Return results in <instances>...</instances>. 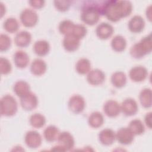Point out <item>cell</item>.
<instances>
[{
	"instance_id": "obj_29",
	"label": "cell",
	"mask_w": 152,
	"mask_h": 152,
	"mask_svg": "<svg viewBox=\"0 0 152 152\" xmlns=\"http://www.w3.org/2000/svg\"><path fill=\"white\" fill-rule=\"evenodd\" d=\"M59 133L58 127L55 125H49L44 129L43 137L48 142H53L57 140Z\"/></svg>"
},
{
	"instance_id": "obj_34",
	"label": "cell",
	"mask_w": 152,
	"mask_h": 152,
	"mask_svg": "<svg viewBox=\"0 0 152 152\" xmlns=\"http://www.w3.org/2000/svg\"><path fill=\"white\" fill-rule=\"evenodd\" d=\"M87 33V28L82 24H75L71 33L74 36L80 40L84 38Z\"/></svg>"
},
{
	"instance_id": "obj_4",
	"label": "cell",
	"mask_w": 152,
	"mask_h": 152,
	"mask_svg": "<svg viewBox=\"0 0 152 152\" xmlns=\"http://www.w3.org/2000/svg\"><path fill=\"white\" fill-rule=\"evenodd\" d=\"M0 112L2 116H12L17 112L18 104L15 99L9 94L4 95L1 99Z\"/></svg>"
},
{
	"instance_id": "obj_6",
	"label": "cell",
	"mask_w": 152,
	"mask_h": 152,
	"mask_svg": "<svg viewBox=\"0 0 152 152\" xmlns=\"http://www.w3.org/2000/svg\"><path fill=\"white\" fill-rule=\"evenodd\" d=\"M68 106L71 112L75 114H78L84 110L86 106V102L81 95L74 94L69 98Z\"/></svg>"
},
{
	"instance_id": "obj_24",
	"label": "cell",
	"mask_w": 152,
	"mask_h": 152,
	"mask_svg": "<svg viewBox=\"0 0 152 152\" xmlns=\"http://www.w3.org/2000/svg\"><path fill=\"white\" fill-rule=\"evenodd\" d=\"M110 81L115 87L118 88H122L126 84V75L122 71H116L112 74Z\"/></svg>"
},
{
	"instance_id": "obj_9",
	"label": "cell",
	"mask_w": 152,
	"mask_h": 152,
	"mask_svg": "<svg viewBox=\"0 0 152 152\" xmlns=\"http://www.w3.org/2000/svg\"><path fill=\"white\" fill-rule=\"evenodd\" d=\"M148 76V70L144 66L138 65L132 67L129 71V77L134 82L144 81Z\"/></svg>"
},
{
	"instance_id": "obj_22",
	"label": "cell",
	"mask_w": 152,
	"mask_h": 152,
	"mask_svg": "<svg viewBox=\"0 0 152 152\" xmlns=\"http://www.w3.org/2000/svg\"><path fill=\"white\" fill-rule=\"evenodd\" d=\"M33 50L37 56H44L49 52V43L45 40H37L33 45Z\"/></svg>"
},
{
	"instance_id": "obj_30",
	"label": "cell",
	"mask_w": 152,
	"mask_h": 152,
	"mask_svg": "<svg viewBox=\"0 0 152 152\" xmlns=\"http://www.w3.org/2000/svg\"><path fill=\"white\" fill-rule=\"evenodd\" d=\"M134 135H140L145 132V126L143 122L138 119H134L130 121L128 127Z\"/></svg>"
},
{
	"instance_id": "obj_23",
	"label": "cell",
	"mask_w": 152,
	"mask_h": 152,
	"mask_svg": "<svg viewBox=\"0 0 152 152\" xmlns=\"http://www.w3.org/2000/svg\"><path fill=\"white\" fill-rule=\"evenodd\" d=\"M13 91L14 93L20 98L31 91L30 86L27 81L24 80H18L15 83L13 86Z\"/></svg>"
},
{
	"instance_id": "obj_16",
	"label": "cell",
	"mask_w": 152,
	"mask_h": 152,
	"mask_svg": "<svg viewBox=\"0 0 152 152\" xmlns=\"http://www.w3.org/2000/svg\"><path fill=\"white\" fill-rule=\"evenodd\" d=\"M128 27L131 32L140 33L145 27V21L141 15H135L129 20Z\"/></svg>"
},
{
	"instance_id": "obj_19",
	"label": "cell",
	"mask_w": 152,
	"mask_h": 152,
	"mask_svg": "<svg viewBox=\"0 0 152 152\" xmlns=\"http://www.w3.org/2000/svg\"><path fill=\"white\" fill-rule=\"evenodd\" d=\"M15 65L18 68H25L29 64L30 58L28 54L21 50H17L13 55Z\"/></svg>"
},
{
	"instance_id": "obj_1",
	"label": "cell",
	"mask_w": 152,
	"mask_h": 152,
	"mask_svg": "<svg viewBox=\"0 0 152 152\" xmlns=\"http://www.w3.org/2000/svg\"><path fill=\"white\" fill-rule=\"evenodd\" d=\"M132 11V4L129 1H107L103 2L102 15L111 22H117L129 16Z\"/></svg>"
},
{
	"instance_id": "obj_26",
	"label": "cell",
	"mask_w": 152,
	"mask_h": 152,
	"mask_svg": "<svg viewBox=\"0 0 152 152\" xmlns=\"http://www.w3.org/2000/svg\"><path fill=\"white\" fill-rule=\"evenodd\" d=\"M111 48L116 52H121L125 50L126 47V40L121 35H116L111 40Z\"/></svg>"
},
{
	"instance_id": "obj_31",
	"label": "cell",
	"mask_w": 152,
	"mask_h": 152,
	"mask_svg": "<svg viewBox=\"0 0 152 152\" xmlns=\"http://www.w3.org/2000/svg\"><path fill=\"white\" fill-rule=\"evenodd\" d=\"M46 118L44 115L39 113H35L31 115L29 118L30 125L35 128H41L46 124Z\"/></svg>"
},
{
	"instance_id": "obj_21",
	"label": "cell",
	"mask_w": 152,
	"mask_h": 152,
	"mask_svg": "<svg viewBox=\"0 0 152 152\" xmlns=\"http://www.w3.org/2000/svg\"><path fill=\"white\" fill-rule=\"evenodd\" d=\"M47 70V65L45 61L40 58L34 59L30 65V71L36 76L43 75Z\"/></svg>"
},
{
	"instance_id": "obj_14",
	"label": "cell",
	"mask_w": 152,
	"mask_h": 152,
	"mask_svg": "<svg viewBox=\"0 0 152 152\" xmlns=\"http://www.w3.org/2000/svg\"><path fill=\"white\" fill-rule=\"evenodd\" d=\"M103 111L104 114L109 118H115L121 112L120 104L116 100H109L103 105Z\"/></svg>"
},
{
	"instance_id": "obj_32",
	"label": "cell",
	"mask_w": 152,
	"mask_h": 152,
	"mask_svg": "<svg viewBox=\"0 0 152 152\" xmlns=\"http://www.w3.org/2000/svg\"><path fill=\"white\" fill-rule=\"evenodd\" d=\"M4 28L10 33H14L18 31L20 25L19 23L15 18H7L3 23Z\"/></svg>"
},
{
	"instance_id": "obj_13",
	"label": "cell",
	"mask_w": 152,
	"mask_h": 152,
	"mask_svg": "<svg viewBox=\"0 0 152 152\" xmlns=\"http://www.w3.org/2000/svg\"><path fill=\"white\" fill-rule=\"evenodd\" d=\"M105 74L100 69H91L87 75V82L92 86H99L105 80Z\"/></svg>"
},
{
	"instance_id": "obj_18",
	"label": "cell",
	"mask_w": 152,
	"mask_h": 152,
	"mask_svg": "<svg viewBox=\"0 0 152 152\" xmlns=\"http://www.w3.org/2000/svg\"><path fill=\"white\" fill-rule=\"evenodd\" d=\"M99 142L104 145H112L116 140L115 132L110 128H104L102 129L98 135Z\"/></svg>"
},
{
	"instance_id": "obj_38",
	"label": "cell",
	"mask_w": 152,
	"mask_h": 152,
	"mask_svg": "<svg viewBox=\"0 0 152 152\" xmlns=\"http://www.w3.org/2000/svg\"><path fill=\"white\" fill-rule=\"evenodd\" d=\"M28 4L34 9H41L45 5V1L43 0H31L29 1Z\"/></svg>"
},
{
	"instance_id": "obj_17",
	"label": "cell",
	"mask_w": 152,
	"mask_h": 152,
	"mask_svg": "<svg viewBox=\"0 0 152 152\" xmlns=\"http://www.w3.org/2000/svg\"><path fill=\"white\" fill-rule=\"evenodd\" d=\"M80 40L72 34L64 36L62 45L64 48L68 52H74L77 50L80 45Z\"/></svg>"
},
{
	"instance_id": "obj_20",
	"label": "cell",
	"mask_w": 152,
	"mask_h": 152,
	"mask_svg": "<svg viewBox=\"0 0 152 152\" xmlns=\"http://www.w3.org/2000/svg\"><path fill=\"white\" fill-rule=\"evenodd\" d=\"M31 41V34L26 30L17 33L14 37V43L19 48H26L28 46Z\"/></svg>"
},
{
	"instance_id": "obj_7",
	"label": "cell",
	"mask_w": 152,
	"mask_h": 152,
	"mask_svg": "<svg viewBox=\"0 0 152 152\" xmlns=\"http://www.w3.org/2000/svg\"><path fill=\"white\" fill-rule=\"evenodd\" d=\"M20 105L25 110H33L38 105V98L34 93L30 91L26 95L20 97Z\"/></svg>"
},
{
	"instance_id": "obj_28",
	"label": "cell",
	"mask_w": 152,
	"mask_h": 152,
	"mask_svg": "<svg viewBox=\"0 0 152 152\" xmlns=\"http://www.w3.org/2000/svg\"><path fill=\"white\" fill-rule=\"evenodd\" d=\"M91 64L89 59L82 58L78 59L75 64V70L77 73L81 75L87 74L91 70Z\"/></svg>"
},
{
	"instance_id": "obj_10",
	"label": "cell",
	"mask_w": 152,
	"mask_h": 152,
	"mask_svg": "<svg viewBox=\"0 0 152 152\" xmlns=\"http://www.w3.org/2000/svg\"><path fill=\"white\" fill-rule=\"evenodd\" d=\"M121 106V111L125 116H131L137 113L138 106L137 102L132 98H127L122 101Z\"/></svg>"
},
{
	"instance_id": "obj_3",
	"label": "cell",
	"mask_w": 152,
	"mask_h": 152,
	"mask_svg": "<svg viewBox=\"0 0 152 152\" xmlns=\"http://www.w3.org/2000/svg\"><path fill=\"white\" fill-rule=\"evenodd\" d=\"M152 50L151 34L142 37L138 42L131 46L129 50L131 56L135 59H141L150 53Z\"/></svg>"
},
{
	"instance_id": "obj_5",
	"label": "cell",
	"mask_w": 152,
	"mask_h": 152,
	"mask_svg": "<svg viewBox=\"0 0 152 152\" xmlns=\"http://www.w3.org/2000/svg\"><path fill=\"white\" fill-rule=\"evenodd\" d=\"M39 17L36 12L30 8L23 10L20 15V20L26 27H32L37 23Z\"/></svg>"
},
{
	"instance_id": "obj_39",
	"label": "cell",
	"mask_w": 152,
	"mask_h": 152,
	"mask_svg": "<svg viewBox=\"0 0 152 152\" xmlns=\"http://www.w3.org/2000/svg\"><path fill=\"white\" fill-rule=\"evenodd\" d=\"M144 122L149 129H151V112H148L145 114L144 116Z\"/></svg>"
},
{
	"instance_id": "obj_35",
	"label": "cell",
	"mask_w": 152,
	"mask_h": 152,
	"mask_svg": "<svg viewBox=\"0 0 152 152\" xmlns=\"http://www.w3.org/2000/svg\"><path fill=\"white\" fill-rule=\"evenodd\" d=\"M12 70V65L10 61L4 57L0 58V71L2 75H7L11 72Z\"/></svg>"
},
{
	"instance_id": "obj_33",
	"label": "cell",
	"mask_w": 152,
	"mask_h": 152,
	"mask_svg": "<svg viewBox=\"0 0 152 152\" xmlns=\"http://www.w3.org/2000/svg\"><path fill=\"white\" fill-rule=\"evenodd\" d=\"M75 24L69 20H64L59 23L58 29L59 31L63 35L65 36L71 34Z\"/></svg>"
},
{
	"instance_id": "obj_37",
	"label": "cell",
	"mask_w": 152,
	"mask_h": 152,
	"mask_svg": "<svg viewBox=\"0 0 152 152\" xmlns=\"http://www.w3.org/2000/svg\"><path fill=\"white\" fill-rule=\"evenodd\" d=\"M53 3L55 8L61 12H65L68 11L71 4L70 1H55Z\"/></svg>"
},
{
	"instance_id": "obj_27",
	"label": "cell",
	"mask_w": 152,
	"mask_h": 152,
	"mask_svg": "<svg viewBox=\"0 0 152 152\" xmlns=\"http://www.w3.org/2000/svg\"><path fill=\"white\" fill-rule=\"evenodd\" d=\"M104 121L103 115L97 111L92 112L88 118V125L93 128H98L102 126Z\"/></svg>"
},
{
	"instance_id": "obj_8",
	"label": "cell",
	"mask_w": 152,
	"mask_h": 152,
	"mask_svg": "<svg viewBox=\"0 0 152 152\" xmlns=\"http://www.w3.org/2000/svg\"><path fill=\"white\" fill-rule=\"evenodd\" d=\"M58 144L64 149V151L71 150L75 145V140L72 135L68 131L59 133L57 138Z\"/></svg>"
},
{
	"instance_id": "obj_11",
	"label": "cell",
	"mask_w": 152,
	"mask_h": 152,
	"mask_svg": "<svg viewBox=\"0 0 152 152\" xmlns=\"http://www.w3.org/2000/svg\"><path fill=\"white\" fill-rule=\"evenodd\" d=\"M24 142L28 147L34 149L41 145L42 138L38 132L36 131H29L25 135Z\"/></svg>"
},
{
	"instance_id": "obj_15",
	"label": "cell",
	"mask_w": 152,
	"mask_h": 152,
	"mask_svg": "<svg viewBox=\"0 0 152 152\" xmlns=\"http://www.w3.org/2000/svg\"><path fill=\"white\" fill-rule=\"evenodd\" d=\"M114 32L113 26L108 23H100L96 28V36L102 40H107L110 38Z\"/></svg>"
},
{
	"instance_id": "obj_40",
	"label": "cell",
	"mask_w": 152,
	"mask_h": 152,
	"mask_svg": "<svg viewBox=\"0 0 152 152\" xmlns=\"http://www.w3.org/2000/svg\"><path fill=\"white\" fill-rule=\"evenodd\" d=\"M145 14L148 20L150 21H151V5H150L147 8L145 11Z\"/></svg>"
},
{
	"instance_id": "obj_12",
	"label": "cell",
	"mask_w": 152,
	"mask_h": 152,
	"mask_svg": "<svg viewBox=\"0 0 152 152\" xmlns=\"http://www.w3.org/2000/svg\"><path fill=\"white\" fill-rule=\"evenodd\" d=\"M116 140L122 145L131 144L134 139V135L128 127H123L119 129L115 132Z\"/></svg>"
},
{
	"instance_id": "obj_41",
	"label": "cell",
	"mask_w": 152,
	"mask_h": 152,
	"mask_svg": "<svg viewBox=\"0 0 152 152\" xmlns=\"http://www.w3.org/2000/svg\"><path fill=\"white\" fill-rule=\"evenodd\" d=\"M0 6H1V18H2L3 15L5 14L6 8H5V6L4 5L2 2H0Z\"/></svg>"
},
{
	"instance_id": "obj_2",
	"label": "cell",
	"mask_w": 152,
	"mask_h": 152,
	"mask_svg": "<svg viewBox=\"0 0 152 152\" xmlns=\"http://www.w3.org/2000/svg\"><path fill=\"white\" fill-rule=\"evenodd\" d=\"M103 4L97 5L90 2L85 5L81 14V19L83 22L88 26H94L97 24L102 15Z\"/></svg>"
},
{
	"instance_id": "obj_25",
	"label": "cell",
	"mask_w": 152,
	"mask_h": 152,
	"mask_svg": "<svg viewBox=\"0 0 152 152\" xmlns=\"http://www.w3.org/2000/svg\"><path fill=\"white\" fill-rule=\"evenodd\" d=\"M151 90L145 88L141 90L139 94V100L141 106L144 108H150L152 105Z\"/></svg>"
},
{
	"instance_id": "obj_36",
	"label": "cell",
	"mask_w": 152,
	"mask_h": 152,
	"mask_svg": "<svg viewBox=\"0 0 152 152\" xmlns=\"http://www.w3.org/2000/svg\"><path fill=\"white\" fill-rule=\"evenodd\" d=\"M11 46V40L6 34L0 35V51L5 52L8 50Z\"/></svg>"
}]
</instances>
